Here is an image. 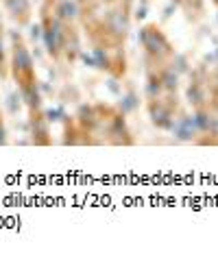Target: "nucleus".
Instances as JSON below:
<instances>
[{
    "instance_id": "f03ea898",
    "label": "nucleus",
    "mask_w": 218,
    "mask_h": 255,
    "mask_svg": "<svg viewBox=\"0 0 218 255\" xmlns=\"http://www.w3.org/2000/svg\"><path fill=\"white\" fill-rule=\"evenodd\" d=\"M13 63H15V70H20L22 72H28L31 70V57H28V53H26V48L22 44H18L15 46V53H13Z\"/></svg>"
},
{
    "instance_id": "1a4fd4ad",
    "label": "nucleus",
    "mask_w": 218,
    "mask_h": 255,
    "mask_svg": "<svg viewBox=\"0 0 218 255\" xmlns=\"http://www.w3.org/2000/svg\"><path fill=\"white\" fill-rule=\"evenodd\" d=\"M133 101H135V96H133V94H129V96H127V103H124V105H122V109H131V107L135 105Z\"/></svg>"
},
{
    "instance_id": "39448f33",
    "label": "nucleus",
    "mask_w": 218,
    "mask_h": 255,
    "mask_svg": "<svg viewBox=\"0 0 218 255\" xmlns=\"http://www.w3.org/2000/svg\"><path fill=\"white\" fill-rule=\"evenodd\" d=\"M159 81H162V88H166L168 92L177 90V74H175V70H166L162 77H159Z\"/></svg>"
},
{
    "instance_id": "423d86ee",
    "label": "nucleus",
    "mask_w": 218,
    "mask_h": 255,
    "mask_svg": "<svg viewBox=\"0 0 218 255\" xmlns=\"http://www.w3.org/2000/svg\"><path fill=\"white\" fill-rule=\"evenodd\" d=\"M188 96H190V103H203V90H201L199 83H192L190 85V92H188Z\"/></svg>"
},
{
    "instance_id": "7ed1b4c3",
    "label": "nucleus",
    "mask_w": 218,
    "mask_h": 255,
    "mask_svg": "<svg viewBox=\"0 0 218 255\" xmlns=\"http://www.w3.org/2000/svg\"><path fill=\"white\" fill-rule=\"evenodd\" d=\"M151 116H153V123L159 127H170V114L166 112L162 105H151Z\"/></svg>"
},
{
    "instance_id": "9d476101",
    "label": "nucleus",
    "mask_w": 218,
    "mask_h": 255,
    "mask_svg": "<svg viewBox=\"0 0 218 255\" xmlns=\"http://www.w3.org/2000/svg\"><path fill=\"white\" fill-rule=\"evenodd\" d=\"M0 144H4V129H2V123H0Z\"/></svg>"
},
{
    "instance_id": "6e6552de",
    "label": "nucleus",
    "mask_w": 218,
    "mask_h": 255,
    "mask_svg": "<svg viewBox=\"0 0 218 255\" xmlns=\"http://www.w3.org/2000/svg\"><path fill=\"white\" fill-rule=\"evenodd\" d=\"M64 15H66V18H74V15H77V9H74L72 2H66L64 4Z\"/></svg>"
},
{
    "instance_id": "f257e3e1",
    "label": "nucleus",
    "mask_w": 218,
    "mask_h": 255,
    "mask_svg": "<svg viewBox=\"0 0 218 255\" xmlns=\"http://www.w3.org/2000/svg\"><path fill=\"white\" fill-rule=\"evenodd\" d=\"M140 39L151 55H168L170 53L168 39H166L159 31H155V28H144V31L140 33Z\"/></svg>"
},
{
    "instance_id": "0eeeda50",
    "label": "nucleus",
    "mask_w": 218,
    "mask_h": 255,
    "mask_svg": "<svg viewBox=\"0 0 218 255\" xmlns=\"http://www.w3.org/2000/svg\"><path fill=\"white\" fill-rule=\"evenodd\" d=\"M159 90H162V81L153 77L151 81H148V85H146V92H148V96H151V98H155V96L159 94Z\"/></svg>"
},
{
    "instance_id": "20e7f679",
    "label": "nucleus",
    "mask_w": 218,
    "mask_h": 255,
    "mask_svg": "<svg viewBox=\"0 0 218 255\" xmlns=\"http://www.w3.org/2000/svg\"><path fill=\"white\" fill-rule=\"evenodd\" d=\"M59 37H61V33H59V28H57L55 24L46 31V46H48L50 53H57V50H59V46H61Z\"/></svg>"
}]
</instances>
